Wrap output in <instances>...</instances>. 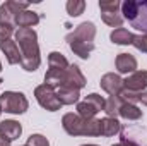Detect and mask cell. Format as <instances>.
<instances>
[{"label":"cell","instance_id":"cell-1","mask_svg":"<svg viewBox=\"0 0 147 146\" xmlns=\"http://www.w3.org/2000/svg\"><path fill=\"white\" fill-rule=\"evenodd\" d=\"M16 43L21 48V67L28 72H34L41 64L38 35L33 28H19L16 31Z\"/></svg>","mask_w":147,"mask_h":146},{"label":"cell","instance_id":"cell-2","mask_svg":"<svg viewBox=\"0 0 147 146\" xmlns=\"http://www.w3.org/2000/svg\"><path fill=\"white\" fill-rule=\"evenodd\" d=\"M94 36H96V26L94 23H80L72 33H69L65 40L74 53L80 59H89L91 52L94 50Z\"/></svg>","mask_w":147,"mask_h":146},{"label":"cell","instance_id":"cell-3","mask_svg":"<svg viewBox=\"0 0 147 146\" xmlns=\"http://www.w3.org/2000/svg\"><path fill=\"white\" fill-rule=\"evenodd\" d=\"M45 84L51 86L53 89L62 88V86H69L75 89H82L86 86V77L82 71L79 69V65H69L65 71H51L48 69V72L45 74Z\"/></svg>","mask_w":147,"mask_h":146},{"label":"cell","instance_id":"cell-4","mask_svg":"<svg viewBox=\"0 0 147 146\" xmlns=\"http://www.w3.org/2000/svg\"><path fill=\"white\" fill-rule=\"evenodd\" d=\"M62 126L70 136H101L99 120L84 119L79 113H65L62 117Z\"/></svg>","mask_w":147,"mask_h":146},{"label":"cell","instance_id":"cell-5","mask_svg":"<svg viewBox=\"0 0 147 146\" xmlns=\"http://www.w3.org/2000/svg\"><path fill=\"white\" fill-rule=\"evenodd\" d=\"M121 16L132 28L147 35V0H125L121 3Z\"/></svg>","mask_w":147,"mask_h":146},{"label":"cell","instance_id":"cell-6","mask_svg":"<svg viewBox=\"0 0 147 146\" xmlns=\"http://www.w3.org/2000/svg\"><path fill=\"white\" fill-rule=\"evenodd\" d=\"M0 108L7 113H24L29 108V102L24 93L19 91H5L0 95Z\"/></svg>","mask_w":147,"mask_h":146},{"label":"cell","instance_id":"cell-7","mask_svg":"<svg viewBox=\"0 0 147 146\" xmlns=\"http://www.w3.org/2000/svg\"><path fill=\"white\" fill-rule=\"evenodd\" d=\"M105 105H106V100L101 95L91 93L86 96L84 102L77 103V113L84 119H94L98 112H105Z\"/></svg>","mask_w":147,"mask_h":146},{"label":"cell","instance_id":"cell-8","mask_svg":"<svg viewBox=\"0 0 147 146\" xmlns=\"http://www.w3.org/2000/svg\"><path fill=\"white\" fill-rule=\"evenodd\" d=\"M34 96H36L38 103L45 110H48V112H57V110L62 108V103H60V100L57 96V91L51 86H48V84H39V86H36Z\"/></svg>","mask_w":147,"mask_h":146},{"label":"cell","instance_id":"cell-9","mask_svg":"<svg viewBox=\"0 0 147 146\" xmlns=\"http://www.w3.org/2000/svg\"><path fill=\"white\" fill-rule=\"evenodd\" d=\"M29 3L26 2H16V0H9L5 3L0 5V23L3 24H14L16 16L22 10H28Z\"/></svg>","mask_w":147,"mask_h":146},{"label":"cell","instance_id":"cell-10","mask_svg":"<svg viewBox=\"0 0 147 146\" xmlns=\"http://www.w3.org/2000/svg\"><path fill=\"white\" fill-rule=\"evenodd\" d=\"M99 84H101V88H103L110 96H120V95L123 93V89H125V86H123V79H121L118 74H115V72L105 74V76L101 77Z\"/></svg>","mask_w":147,"mask_h":146},{"label":"cell","instance_id":"cell-11","mask_svg":"<svg viewBox=\"0 0 147 146\" xmlns=\"http://www.w3.org/2000/svg\"><path fill=\"white\" fill-rule=\"evenodd\" d=\"M123 86L127 91H134V93H140L146 91L147 88V71H135L130 74L127 79H123Z\"/></svg>","mask_w":147,"mask_h":146},{"label":"cell","instance_id":"cell-12","mask_svg":"<svg viewBox=\"0 0 147 146\" xmlns=\"http://www.w3.org/2000/svg\"><path fill=\"white\" fill-rule=\"evenodd\" d=\"M22 134V126L17 120H2L0 122V138L12 143Z\"/></svg>","mask_w":147,"mask_h":146},{"label":"cell","instance_id":"cell-13","mask_svg":"<svg viewBox=\"0 0 147 146\" xmlns=\"http://www.w3.org/2000/svg\"><path fill=\"white\" fill-rule=\"evenodd\" d=\"M115 64H116V71L120 74H134L137 69V60L130 53H118Z\"/></svg>","mask_w":147,"mask_h":146},{"label":"cell","instance_id":"cell-14","mask_svg":"<svg viewBox=\"0 0 147 146\" xmlns=\"http://www.w3.org/2000/svg\"><path fill=\"white\" fill-rule=\"evenodd\" d=\"M0 50L3 52V55H5V59H7V62L10 65L21 64V52H19V46H17L16 41H12V40L2 41L0 43Z\"/></svg>","mask_w":147,"mask_h":146},{"label":"cell","instance_id":"cell-15","mask_svg":"<svg viewBox=\"0 0 147 146\" xmlns=\"http://www.w3.org/2000/svg\"><path fill=\"white\" fill-rule=\"evenodd\" d=\"M57 96H58V100H60L62 105H74V103H79L80 89L69 88V86H62V88L57 89Z\"/></svg>","mask_w":147,"mask_h":146},{"label":"cell","instance_id":"cell-16","mask_svg":"<svg viewBox=\"0 0 147 146\" xmlns=\"http://www.w3.org/2000/svg\"><path fill=\"white\" fill-rule=\"evenodd\" d=\"M99 129H101V136L111 138V136H115L121 131V124L115 117H105V119L99 120Z\"/></svg>","mask_w":147,"mask_h":146},{"label":"cell","instance_id":"cell-17","mask_svg":"<svg viewBox=\"0 0 147 146\" xmlns=\"http://www.w3.org/2000/svg\"><path fill=\"white\" fill-rule=\"evenodd\" d=\"M38 23H39V16L34 10H29V9L19 12L16 16V21H14V24L19 26V28H33V26H36Z\"/></svg>","mask_w":147,"mask_h":146},{"label":"cell","instance_id":"cell-18","mask_svg":"<svg viewBox=\"0 0 147 146\" xmlns=\"http://www.w3.org/2000/svg\"><path fill=\"white\" fill-rule=\"evenodd\" d=\"M134 36H135V35L130 33L128 29H125V28H116L115 31H111L110 40L113 43H116V45H132Z\"/></svg>","mask_w":147,"mask_h":146},{"label":"cell","instance_id":"cell-19","mask_svg":"<svg viewBox=\"0 0 147 146\" xmlns=\"http://www.w3.org/2000/svg\"><path fill=\"white\" fill-rule=\"evenodd\" d=\"M118 115L127 119V120H139L142 117V110L139 108L137 105H134V103H125L123 102L120 110H118Z\"/></svg>","mask_w":147,"mask_h":146},{"label":"cell","instance_id":"cell-20","mask_svg":"<svg viewBox=\"0 0 147 146\" xmlns=\"http://www.w3.org/2000/svg\"><path fill=\"white\" fill-rule=\"evenodd\" d=\"M48 65L51 71H65L70 64L65 59V55H62L60 52H51L48 55Z\"/></svg>","mask_w":147,"mask_h":146},{"label":"cell","instance_id":"cell-21","mask_svg":"<svg viewBox=\"0 0 147 146\" xmlns=\"http://www.w3.org/2000/svg\"><path fill=\"white\" fill-rule=\"evenodd\" d=\"M101 19H103V23H106L111 28H121V24L125 21L123 16L118 12H101Z\"/></svg>","mask_w":147,"mask_h":146},{"label":"cell","instance_id":"cell-22","mask_svg":"<svg viewBox=\"0 0 147 146\" xmlns=\"http://www.w3.org/2000/svg\"><path fill=\"white\" fill-rule=\"evenodd\" d=\"M121 103H123V100H121L120 96H110V98L106 100V105H105V112H106V115L116 119L118 110H120V107H121Z\"/></svg>","mask_w":147,"mask_h":146},{"label":"cell","instance_id":"cell-23","mask_svg":"<svg viewBox=\"0 0 147 146\" xmlns=\"http://www.w3.org/2000/svg\"><path fill=\"white\" fill-rule=\"evenodd\" d=\"M84 9H86V2H84V0H69V2H67V12H69V16H72V17L80 16V14L84 12Z\"/></svg>","mask_w":147,"mask_h":146},{"label":"cell","instance_id":"cell-24","mask_svg":"<svg viewBox=\"0 0 147 146\" xmlns=\"http://www.w3.org/2000/svg\"><path fill=\"white\" fill-rule=\"evenodd\" d=\"M99 9L101 12H118V9H121V3L118 0H101Z\"/></svg>","mask_w":147,"mask_h":146},{"label":"cell","instance_id":"cell-25","mask_svg":"<svg viewBox=\"0 0 147 146\" xmlns=\"http://www.w3.org/2000/svg\"><path fill=\"white\" fill-rule=\"evenodd\" d=\"M28 146H50L48 143V139L43 136V134H31L29 138H28Z\"/></svg>","mask_w":147,"mask_h":146},{"label":"cell","instance_id":"cell-26","mask_svg":"<svg viewBox=\"0 0 147 146\" xmlns=\"http://www.w3.org/2000/svg\"><path fill=\"white\" fill-rule=\"evenodd\" d=\"M132 45H134L139 52L147 53V38H146V35H135V36H134V41H132Z\"/></svg>","mask_w":147,"mask_h":146},{"label":"cell","instance_id":"cell-27","mask_svg":"<svg viewBox=\"0 0 147 146\" xmlns=\"http://www.w3.org/2000/svg\"><path fill=\"white\" fill-rule=\"evenodd\" d=\"M14 33V24H3L0 23V43L5 41V40H10Z\"/></svg>","mask_w":147,"mask_h":146},{"label":"cell","instance_id":"cell-28","mask_svg":"<svg viewBox=\"0 0 147 146\" xmlns=\"http://www.w3.org/2000/svg\"><path fill=\"white\" fill-rule=\"evenodd\" d=\"M137 102H140L142 105H146L147 107V91H140V93H137Z\"/></svg>","mask_w":147,"mask_h":146},{"label":"cell","instance_id":"cell-29","mask_svg":"<svg viewBox=\"0 0 147 146\" xmlns=\"http://www.w3.org/2000/svg\"><path fill=\"white\" fill-rule=\"evenodd\" d=\"M111 146H137V145H135V143H132V141H128V139H125V138H123V139H121V141H120V143H116V145H111Z\"/></svg>","mask_w":147,"mask_h":146},{"label":"cell","instance_id":"cell-30","mask_svg":"<svg viewBox=\"0 0 147 146\" xmlns=\"http://www.w3.org/2000/svg\"><path fill=\"white\" fill-rule=\"evenodd\" d=\"M82 146H98V145H82Z\"/></svg>","mask_w":147,"mask_h":146},{"label":"cell","instance_id":"cell-31","mask_svg":"<svg viewBox=\"0 0 147 146\" xmlns=\"http://www.w3.org/2000/svg\"><path fill=\"white\" fill-rule=\"evenodd\" d=\"M0 72H2V62H0Z\"/></svg>","mask_w":147,"mask_h":146},{"label":"cell","instance_id":"cell-32","mask_svg":"<svg viewBox=\"0 0 147 146\" xmlns=\"http://www.w3.org/2000/svg\"><path fill=\"white\" fill-rule=\"evenodd\" d=\"M0 113H2V108H0Z\"/></svg>","mask_w":147,"mask_h":146},{"label":"cell","instance_id":"cell-33","mask_svg":"<svg viewBox=\"0 0 147 146\" xmlns=\"http://www.w3.org/2000/svg\"><path fill=\"white\" fill-rule=\"evenodd\" d=\"M0 83H2V79H0Z\"/></svg>","mask_w":147,"mask_h":146},{"label":"cell","instance_id":"cell-34","mask_svg":"<svg viewBox=\"0 0 147 146\" xmlns=\"http://www.w3.org/2000/svg\"><path fill=\"white\" fill-rule=\"evenodd\" d=\"M24 146H28V145H24Z\"/></svg>","mask_w":147,"mask_h":146},{"label":"cell","instance_id":"cell-35","mask_svg":"<svg viewBox=\"0 0 147 146\" xmlns=\"http://www.w3.org/2000/svg\"><path fill=\"white\" fill-rule=\"evenodd\" d=\"M146 38H147V35H146Z\"/></svg>","mask_w":147,"mask_h":146}]
</instances>
